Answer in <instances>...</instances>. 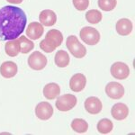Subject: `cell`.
<instances>
[{
    "instance_id": "cell-25",
    "label": "cell",
    "mask_w": 135,
    "mask_h": 135,
    "mask_svg": "<svg viewBox=\"0 0 135 135\" xmlns=\"http://www.w3.org/2000/svg\"><path fill=\"white\" fill-rule=\"evenodd\" d=\"M75 8L78 11H84L88 7L89 0H72Z\"/></svg>"
},
{
    "instance_id": "cell-14",
    "label": "cell",
    "mask_w": 135,
    "mask_h": 135,
    "mask_svg": "<svg viewBox=\"0 0 135 135\" xmlns=\"http://www.w3.org/2000/svg\"><path fill=\"white\" fill-rule=\"evenodd\" d=\"M18 68L13 61H5L0 66V74L5 78H12L16 75Z\"/></svg>"
},
{
    "instance_id": "cell-12",
    "label": "cell",
    "mask_w": 135,
    "mask_h": 135,
    "mask_svg": "<svg viewBox=\"0 0 135 135\" xmlns=\"http://www.w3.org/2000/svg\"><path fill=\"white\" fill-rule=\"evenodd\" d=\"M86 78L85 75L81 73H77L72 78H70L69 81V88L73 92H80L86 88Z\"/></svg>"
},
{
    "instance_id": "cell-9",
    "label": "cell",
    "mask_w": 135,
    "mask_h": 135,
    "mask_svg": "<svg viewBox=\"0 0 135 135\" xmlns=\"http://www.w3.org/2000/svg\"><path fill=\"white\" fill-rule=\"evenodd\" d=\"M35 114L41 120H49L53 114V108L48 102H41L35 107Z\"/></svg>"
},
{
    "instance_id": "cell-1",
    "label": "cell",
    "mask_w": 135,
    "mask_h": 135,
    "mask_svg": "<svg viewBox=\"0 0 135 135\" xmlns=\"http://www.w3.org/2000/svg\"><path fill=\"white\" fill-rule=\"evenodd\" d=\"M27 17L22 8L6 6L0 9V41L16 40L25 31Z\"/></svg>"
},
{
    "instance_id": "cell-17",
    "label": "cell",
    "mask_w": 135,
    "mask_h": 135,
    "mask_svg": "<svg viewBox=\"0 0 135 135\" xmlns=\"http://www.w3.org/2000/svg\"><path fill=\"white\" fill-rule=\"evenodd\" d=\"M60 94V88L56 83H49L43 88V95L49 100L57 98Z\"/></svg>"
},
{
    "instance_id": "cell-5",
    "label": "cell",
    "mask_w": 135,
    "mask_h": 135,
    "mask_svg": "<svg viewBox=\"0 0 135 135\" xmlns=\"http://www.w3.org/2000/svg\"><path fill=\"white\" fill-rule=\"evenodd\" d=\"M28 65L34 70H42L47 65V58L40 51H34L28 58Z\"/></svg>"
},
{
    "instance_id": "cell-8",
    "label": "cell",
    "mask_w": 135,
    "mask_h": 135,
    "mask_svg": "<svg viewBox=\"0 0 135 135\" xmlns=\"http://www.w3.org/2000/svg\"><path fill=\"white\" fill-rule=\"evenodd\" d=\"M44 41L51 48L56 50V48L60 47L63 42V35L59 30L51 29L46 33Z\"/></svg>"
},
{
    "instance_id": "cell-20",
    "label": "cell",
    "mask_w": 135,
    "mask_h": 135,
    "mask_svg": "<svg viewBox=\"0 0 135 135\" xmlns=\"http://www.w3.org/2000/svg\"><path fill=\"white\" fill-rule=\"evenodd\" d=\"M71 128L78 133H84L88 129V123L84 119L76 118L71 123Z\"/></svg>"
},
{
    "instance_id": "cell-11",
    "label": "cell",
    "mask_w": 135,
    "mask_h": 135,
    "mask_svg": "<svg viewBox=\"0 0 135 135\" xmlns=\"http://www.w3.org/2000/svg\"><path fill=\"white\" fill-rule=\"evenodd\" d=\"M44 28L41 23L38 22H32L29 23L27 29H26V35L32 40H38L43 35Z\"/></svg>"
},
{
    "instance_id": "cell-23",
    "label": "cell",
    "mask_w": 135,
    "mask_h": 135,
    "mask_svg": "<svg viewBox=\"0 0 135 135\" xmlns=\"http://www.w3.org/2000/svg\"><path fill=\"white\" fill-rule=\"evenodd\" d=\"M102 14L99 10L92 9L86 12V19L88 23H92V25H97L102 20Z\"/></svg>"
},
{
    "instance_id": "cell-16",
    "label": "cell",
    "mask_w": 135,
    "mask_h": 135,
    "mask_svg": "<svg viewBox=\"0 0 135 135\" xmlns=\"http://www.w3.org/2000/svg\"><path fill=\"white\" fill-rule=\"evenodd\" d=\"M115 28H116V32L120 35H129L132 31V23L127 18H122L117 21Z\"/></svg>"
},
{
    "instance_id": "cell-24",
    "label": "cell",
    "mask_w": 135,
    "mask_h": 135,
    "mask_svg": "<svg viewBox=\"0 0 135 135\" xmlns=\"http://www.w3.org/2000/svg\"><path fill=\"white\" fill-rule=\"evenodd\" d=\"M117 5V0H98V6L103 11H112Z\"/></svg>"
},
{
    "instance_id": "cell-7",
    "label": "cell",
    "mask_w": 135,
    "mask_h": 135,
    "mask_svg": "<svg viewBox=\"0 0 135 135\" xmlns=\"http://www.w3.org/2000/svg\"><path fill=\"white\" fill-rule=\"evenodd\" d=\"M105 93L110 98L120 99L124 95V88L118 82H110L105 86Z\"/></svg>"
},
{
    "instance_id": "cell-19",
    "label": "cell",
    "mask_w": 135,
    "mask_h": 135,
    "mask_svg": "<svg viewBox=\"0 0 135 135\" xmlns=\"http://www.w3.org/2000/svg\"><path fill=\"white\" fill-rule=\"evenodd\" d=\"M54 60H55V64L57 65L58 67L65 68L69 64L70 59H69V54H68V52L61 50V51H58V52L56 53Z\"/></svg>"
},
{
    "instance_id": "cell-6",
    "label": "cell",
    "mask_w": 135,
    "mask_h": 135,
    "mask_svg": "<svg viewBox=\"0 0 135 135\" xmlns=\"http://www.w3.org/2000/svg\"><path fill=\"white\" fill-rule=\"evenodd\" d=\"M111 74L116 79H126L130 75V68L123 62H115L111 66Z\"/></svg>"
},
{
    "instance_id": "cell-22",
    "label": "cell",
    "mask_w": 135,
    "mask_h": 135,
    "mask_svg": "<svg viewBox=\"0 0 135 135\" xmlns=\"http://www.w3.org/2000/svg\"><path fill=\"white\" fill-rule=\"evenodd\" d=\"M97 127V130H98V132L100 133L107 134L112 132L113 128H114V124H113V123L109 119L104 118L98 122Z\"/></svg>"
},
{
    "instance_id": "cell-13",
    "label": "cell",
    "mask_w": 135,
    "mask_h": 135,
    "mask_svg": "<svg viewBox=\"0 0 135 135\" xmlns=\"http://www.w3.org/2000/svg\"><path fill=\"white\" fill-rule=\"evenodd\" d=\"M111 114L117 121L124 120L129 115V108L123 103H117L112 107Z\"/></svg>"
},
{
    "instance_id": "cell-21",
    "label": "cell",
    "mask_w": 135,
    "mask_h": 135,
    "mask_svg": "<svg viewBox=\"0 0 135 135\" xmlns=\"http://www.w3.org/2000/svg\"><path fill=\"white\" fill-rule=\"evenodd\" d=\"M19 43H20V52L23 54L28 53L29 51H31L33 50L34 48V43L30 41L27 37L22 35L19 37L18 39Z\"/></svg>"
},
{
    "instance_id": "cell-18",
    "label": "cell",
    "mask_w": 135,
    "mask_h": 135,
    "mask_svg": "<svg viewBox=\"0 0 135 135\" xmlns=\"http://www.w3.org/2000/svg\"><path fill=\"white\" fill-rule=\"evenodd\" d=\"M6 53L10 57H16L20 52V43L18 40H11L6 43Z\"/></svg>"
},
{
    "instance_id": "cell-27",
    "label": "cell",
    "mask_w": 135,
    "mask_h": 135,
    "mask_svg": "<svg viewBox=\"0 0 135 135\" xmlns=\"http://www.w3.org/2000/svg\"><path fill=\"white\" fill-rule=\"evenodd\" d=\"M7 2H9L11 4H15V5H17V4H21L23 0H6Z\"/></svg>"
},
{
    "instance_id": "cell-2",
    "label": "cell",
    "mask_w": 135,
    "mask_h": 135,
    "mask_svg": "<svg viewBox=\"0 0 135 135\" xmlns=\"http://www.w3.org/2000/svg\"><path fill=\"white\" fill-rule=\"evenodd\" d=\"M66 45L68 50L75 58L81 59L84 58L86 54V50L82 43L79 42L77 36L70 35L67 38Z\"/></svg>"
},
{
    "instance_id": "cell-15",
    "label": "cell",
    "mask_w": 135,
    "mask_h": 135,
    "mask_svg": "<svg viewBox=\"0 0 135 135\" xmlns=\"http://www.w3.org/2000/svg\"><path fill=\"white\" fill-rule=\"evenodd\" d=\"M39 20L41 23L44 26H52L57 22V16L52 10L46 9L43 10L40 13Z\"/></svg>"
},
{
    "instance_id": "cell-10",
    "label": "cell",
    "mask_w": 135,
    "mask_h": 135,
    "mask_svg": "<svg viewBox=\"0 0 135 135\" xmlns=\"http://www.w3.org/2000/svg\"><path fill=\"white\" fill-rule=\"evenodd\" d=\"M85 109L90 114H97L102 111L103 105L102 102L98 97H90L85 101Z\"/></svg>"
},
{
    "instance_id": "cell-26",
    "label": "cell",
    "mask_w": 135,
    "mask_h": 135,
    "mask_svg": "<svg viewBox=\"0 0 135 135\" xmlns=\"http://www.w3.org/2000/svg\"><path fill=\"white\" fill-rule=\"evenodd\" d=\"M40 48L42 50H43L45 52H47V53H51V52H52L53 51H55V50L50 46V45L48 44L44 40H42V42H40Z\"/></svg>"
},
{
    "instance_id": "cell-3",
    "label": "cell",
    "mask_w": 135,
    "mask_h": 135,
    "mask_svg": "<svg viewBox=\"0 0 135 135\" xmlns=\"http://www.w3.org/2000/svg\"><path fill=\"white\" fill-rule=\"evenodd\" d=\"M80 38L85 43L88 45H95L100 41V33L97 29L86 26L80 31Z\"/></svg>"
},
{
    "instance_id": "cell-4",
    "label": "cell",
    "mask_w": 135,
    "mask_h": 135,
    "mask_svg": "<svg viewBox=\"0 0 135 135\" xmlns=\"http://www.w3.org/2000/svg\"><path fill=\"white\" fill-rule=\"evenodd\" d=\"M77 104V97L71 94H65L58 97L56 101V107L61 112H67L75 107Z\"/></svg>"
}]
</instances>
